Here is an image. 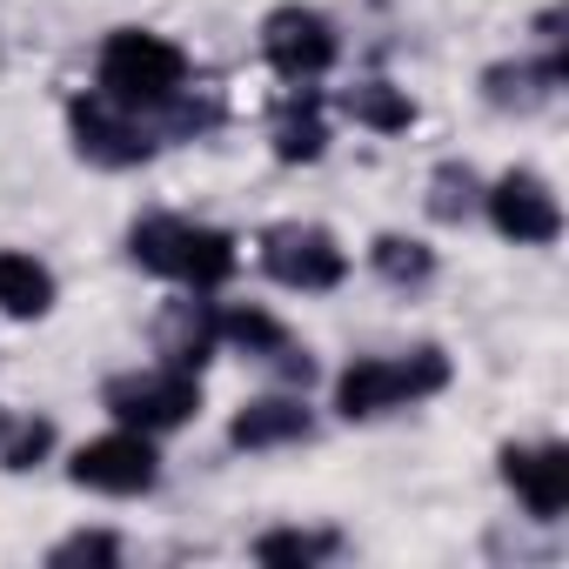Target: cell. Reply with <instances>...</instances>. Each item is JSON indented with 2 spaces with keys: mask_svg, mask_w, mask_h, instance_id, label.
Here are the masks:
<instances>
[{
  "mask_svg": "<svg viewBox=\"0 0 569 569\" xmlns=\"http://www.w3.org/2000/svg\"><path fill=\"white\" fill-rule=\"evenodd\" d=\"M128 254H134V268H148V274H161V281H181V289H194V296L221 289V281L234 274V261H241V254H234V234L201 228V221H181V214H148V221H134Z\"/></svg>",
  "mask_w": 569,
  "mask_h": 569,
  "instance_id": "obj_1",
  "label": "cell"
},
{
  "mask_svg": "<svg viewBox=\"0 0 569 569\" xmlns=\"http://www.w3.org/2000/svg\"><path fill=\"white\" fill-rule=\"evenodd\" d=\"M449 389V356L442 349H409V356H362L336 376V416L342 422H376L396 409H416Z\"/></svg>",
  "mask_w": 569,
  "mask_h": 569,
  "instance_id": "obj_2",
  "label": "cell"
},
{
  "mask_svg": "<svg viewBox=\"0 0 569 569\" xmlns=\"http://www.w3.org/2000/svg\"><path fill=\"white\" fill-rule=\"evenodd\" d=\"M101 94L134 108V114H154V108H174L188 94V54L168 41V34H148V28H114L101 41Z\"/></svg>",
  "mask_w": 569,
  "mask_h": 569,
  "instance_id": "obj_3",
  "label": "cell"
},
{
  "mask_svg": "<svg viewBox=\"0 0 569 569\" xmlns=\"http://www.w3.org/2000/svg\"><path fill=\"white\" fill-rule=\"evenodd\" d=\"M254 254H261V268L281 281V289H302V296H329V289H342V274H349L342 241L329 228H316V221H274V228H261Z\"/></svg>",
  "mask_w": 569,
  "mask_h": 569,
  "instance_id": "obj_4",
  "label": "cell"
},
{
  "mask_svg": "<svg viewBox=\"0 0 569 569\" xmlns=\"http://www.w3.org/2000/svg\"><path fill=\"white\" fill-rule=\"evenodd\" d=\"M101 402H108L114 422H128L141 436H168V429H181L201 409V376L194 369H168V362L161 369H134V376H114L101 389Z\"/></svg>",
  "mask_w": 569,
  "mask_h": 569,
  "instance_id": "obj_5",
  "label": "cell"
},
{
  "mask_svg": "<svg viewBox=\"0 0 569 569\" xmlns=\"http://www.w3.org/2000/svg\"><path fill=\"white\" fill-rule=\"evenodd\" d=\"M261 54H268V68H274L281 81H322V74L336 68L342 41H336V21H329V14L289 0V8H274V14L261 21Z\"/></svg>",
  "mask_w": 569,
  "mask_h": 569,
  "instance_id": "obj_6",
  "label": "cell"
},
{
  "mask_svg": "<svg viewBox=\"0 0 569 569\" xmlns=\"http://www.w3.org/2000/svg\"><path fill=\"white\" fill-rule=\"evenodd\" d=\"M68 128H74V154L94 168H141L154 154V134L134 108L108 101V94H74L68 101Z\"/></svg>",
  "mask_w": 569,
  "mask_h": 569,
  "instance_id": "obj_7",
  "label": "cell"
},
{
  "mask_svg": "<svg viewBox=\"0 0 569 569\" xmlns=\"http://www.w3.org/2000/svg\"><path fill=\"white\" fill-rule=\"evenodd\" d=\"M68 476L81 489H94V496H148L161 482V456H154V436H141V429L121 422L114 436L81 442L74 462H68Z\"/></svg>",
  "mask_w": 569,
  "mask_h": 569,
  "instance_id": "obj_8",
  "label": "cell"
},
{
  "mask_svg": "<svg viewBox=\"0 0 569 569\" xmlns=\"http://www.w3.org/2000/svg\"><path fill=\"white\" fill-rule=\"evenodd\" d=\"M482 208H489L496 234L516 241V248H549V241L562 234V201H556V188H549L542 174H529V168H509L502 181H489V188H482Z\"/></svg>",
  "mask_w": 569,
  "mask_h": 569,
  "instance_id": "obj_9",
  "label": "cell"
},
{
  "mask_svg": "<svg viewBox=\"0 0 569 569\" xmlns=\"http://www.w3.org/2000/svg\"><path fill=\"white\" fill-rule=\"evenodd\" d=\"M502 482L536 522H556L569 509V449L562 442H509L502 449Z\"/></svg>",
  "mask_w": 569,
  "mask_h": 569,
  "instance_id": "obj_10",
  "label": "cell"
},
{
  "mask_svg": "<svg viewBox=\"0 0 569 569\" xmlns=\"http://www.w3.org/2000/svg\"><path fill=\"white\" fill-rule=\"evenodd\" d=\"M309 436H316V416H309L302 396H261V402L234 409V422H228V442L248 449V456L296 449V442H309Z\"/></svg>",
  "mask_w": 569,
  "mask_h": 569,
  "instance_id": "obj_11",
  "label": "cell"
},
{
  "mask_svg": "<svg viewBox=\"0 0 569 569\" xmlns=\"http://www.w3.org/2000/svg\"><path fill=\"white\" fill-rule=\"evenodd\" d=\"M562 74H569V61H562V48H549L542 61H496L489 74H482V101L489 108H516V114H529V108H542L556 88H562Z\"/></svg>",
  "mask_w": 569,
  "mask_h": 569,
  "instance_id": "obj_12",
  "label": "cell"
},
{
  "mask_svg": "<svg viewBox=\"0 0 569 569\" xmlns=\"http://www.w3.org/2000/svg\"><path fill=\"white\" fill-rule=\"evenodd\" d=\"M54 268L21 254V248H0V316H14V322H41L54 309Z\"/></svg>",
  "mask_w": 569,
  "mask_h": 569,
  "instance_id": "obj_13",
  "label": "cell"
},
{
  "mask_svg": "<svg viewBox=\"0 0 569 569\" xmlns=\"http://www.w3.org/2000/svg\"><path fill=\"white\" fill-rule=\"evenodd\" d=\"M214 342H221V329H214V309L208 302H174L168 316H161V362L168 369H194L201 376V362L214 356Z\"/></svg>",
  "mask_w": 569,
  "mask_h": 569,
  "instance_id": "obj_14",
  "label": "cell"
},
{
  "mask_svg": "<svg viewBox=\"0 0 569 569\" xmlns=\"http://www.w3.org/2000/svg\"><path fill=\"white\" fill-rule=\"evenodd\" d=\"M342 114H349L356 128H376V134H402V128H416V101H409V88H389V81H356V88L342 94Z\"/></svg>",
  "mask_w": 569,
  "mask_h": 569,
  "instance_id": "obj_15",
  "label": "cell"
},
{
  "mask_svg": "<svg viewBox=\"0 0 569 569\" xmlns=\"http://www.w3.org/2000/svg\"><path fill=\"white\" fill-rule=\"evenodd\" d=\"M369 261L382 281H396V289H422V281L436 274V248L416 241V234H376L369 241Z\"/></svg>",
  "mask_w": 569,
  "mask_h": 569,
  "instance_id": "obj_16",
  "label": "cell"
},
{
  "mask_svg": "<svg viewBox=\"0 0 569 569\" xmlns=\"http://www.w3.org/2000/svg\"><path fill=\"white\" fill-rule=\"evenodd\" d=\"M342 549V536L336 529H268V536H254V562H329Z\"/></svg>",
  "mask_w": 569,
  "mask_h": 569,
  "instance_id": "obj_17",
  "label": "cell"
},
{
  "mask_svg": "<svg viewBox=\"0 0 569 569\" xmlns=\"http://www.w3.org/2000/svg\"><path fill=\"white\" fill-rule=\"evenodd\" d=\"M476 201H482V181L469 161H442L429 174V214L436 221H462V214H476Z\"/></svg>",
  "mask_w": 569,
  "mask_h": 569,
  "instance_id": "obj_18",
  "label": "cell"
},
{
  "mask_svg": "<svg viewBox=\"0 0 569 569\" xmlns=\"http://www.w3.org/2000/svg\"><path fill=\"white\" fill-rule=\"evenodd\" d=\"M322 148H329V128H322V114L316 108H302V114H281V128H274V161H322Z\"/></svg>",
  "mask_w": 569,
  "mask_h": 569,
  "instance_id": "obj_19",
  "label": "cell"
},
{
  "mask_svg": "<svg viewBox=\"0 0 569 569\" xmlns=\"http://www.w3.org/2000/svg\"><path fill=\"white\" fill-rule=\"evenodd\" d=\"M48 562H54V569H74V562H101V569H108V562H121V536H114V529H81V536L54 542V549H48Z\"/></svg>",
  "mask_w": 569,
  "mask_h": 569,
  "instance_id": "obj_20",
  "label": "cell"
},
{
  "mask_svg": "<svg viewBox=\"0 0 569 569\" xmlns=\"http://www.w3.org/2000/svg\"><path fill=\"white\" fill-rule=\"evenodd\" d=\"M48 449H54V429H48V422H28L8 449H0V462H8V469H34Z\"/></svg>",
  "mask_w": 569,
  "mask_h": 569,
  "instance_id": "obj_21",
  "label": "cell"
}]
</instances>
